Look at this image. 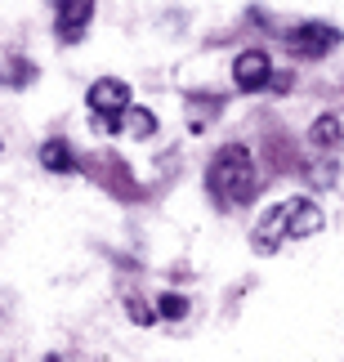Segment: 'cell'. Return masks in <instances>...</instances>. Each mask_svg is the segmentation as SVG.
Segmentation results:
<instances>
[{
	"label": "cell",
	"mask_w": 344,
	"mask_h": 362,
	"mask_svg": "<svg viewBox=\"0 0 344 362\" xmlns=\"http://www.w3.org/2000/svg\"><path fill=\"white\" fill-rule=\"evenodd\" d=\"M286 54H295V59H326L336 45H340V32L326 23H304L295 27V32H286Z\"/></svg>",
	"instance_id": "277c9868"
},
{
	"label": "cell",
	"mask_w": 344,
	"mask_h": 362,
	"mask_svg": "<svg viewBox=\"0 0 344 362\" xmlns=\"http://www.w3.org/2000/svg\"><path fill=\"white\" fill-rule=\"evenodd\" d=\"M85 103H90V112H94V125H99L103 134H117L121 130V112H126L134 99H130V86H126V81L103 76V81H94V86H90Z\"/></svg>",
	"instance_id": "7a4b0ae2"
},
{
	"label": "cell",
	"mask_w": 344,
	"mask_h": 362,
	"mask_svg": "<svg viewBox=\"0 0 344 362\" xmlns=\"http://www.w3.org/2000/svg\"><path fill=\"white\" fill-rule=\"evenodd\" d=\"M94 18V0H63L59 5V36L63 40H81Z\"/></svg>",
	"instance_id": "8992f818"
},
{
	"label": "cell",
	"mask_w": 344,
	"mask_h": 362,
	"mask_svg": "<svg viewBox=\"0 0 344 362\" xmlns=\"http://www.w3.org/2000/svg\"><path fill=\"white\" fill-rule=\"evenodd\" d=\"M291 215H295V197L268 206V211L259 215V224L251 228V246L259 250V255H273L282 242H295V238H291Z\"/></svg>",
	"instance_id": "3957f363"
},
{
	"label": "cell",
	"mask_w": 344,
	"mask_h": 362,
	"mask_svg": "<svg viewBox=\"0 0 344 362\" xmlns=\"http://www.w3.org/2000/svg\"><path fill=\"white\" fill-rule=\"evenodd\" d=\"M0 148H5V144H0Z\"/></svg>",
	"instance_id": "7c38bea8"
},
{
	"label": "cell",
	"mask_w": 344,
	"mask_h": 362,
	"mask_svg": "<svg viewBox=\"0 0 344 362\" xmlns=\"http://www.w3.org/2000/svg\"><path fill=\"white\" fill-rule=\"evenodd\" d=\"M309 139H313V148H336V144H340V121H336V117H322V121H313Z\"/></svg>",
	"instance_id": "9c48e42d"
},
{
	"label": "cell",
	"mask_w": 344,
	"mask_h": 362,
	"mask_svg": "<svg viewBox=\"0 0 344 362\" xmlns=\"http://www.w3.org/2000/svg\"><path fill=\"white\" fill-rule=\"evenodd\" d=\"M206 184H210V192L224 206H251L259 197V170L242 144H224L215 152L210 170H206Z\"/></svg>",
	"instance_id": "6da1fadb"
},
{
	"label": "cell",
	"mask_w": 344,
	"mask_h": 362,
	"mask_svg": "<svg viewBox=\"0 0 344 362\" xmlns=\"http://www.w3.org/2000/svg\"><path fill=\"white\" fill-rule=\"evenodd\" d=\"M232 81H237L242 94L268 90V86H273V63H268V54H264V49H246V54H237V63H232Z\"/></svg>",
	"instance_id": "5b68a950"
},
{
	"label": "cell",
	"mask_w": 344,
	"mask_h": 362,
	"mask_svg": "<svg viewBox=\"0 0 344 362\" xmlns=\"http://www.w3.org/2000/svg\"><path fill=\"white\" fill-rule=\"evenodd\" d=\"M121 130H130L134 139H148V134H157V117L148 112V107H126V112H121Z\"/></svg>",
	"instance_id": "ba28073f"
},
{
	"label": "cell",
	"mask_w": 344,
	"mask_h": 362,
	"mask_svg": "<svg viewBox=\"0 0 344 362\" xmlns=\"http://www.w3.org/2000/svg\"><path fill=\"white\" fill-rule=\"evenodd\" d=\"M40 165L54 175H72L76 170V157H72V148L63 144V139H49L45 148H40Z\"/></svg>",
	"instance_id": "52a82bcc"
},
{
	"label": "cell",
	"mask_w": 344,
	"mask_h": 362,
	"mask_svg": "<svg viewBox=\"0 0 344 362\" xmlns=\"http://www.w3.org/2000/svg\"><path fill=\"white\" fill-rule=\"evenodd\" d=\"M184 313H188L184 296H161V317H184Z\"/></svg>",
	"instance_id": "30bf717a"
},
{
	"label": "cell",
	"mask_w": 344,
	"mask_h": 362,
	"mask_svg": "<svg viewBox=\"0 0 344 362\" xmlns=\"http://www.w3.org/2000/svg\"><path fill=\"white\" fill-rule=\"evenodd\" d=\"M0 81H5V72H0Z\"/></svg>",
	"instance_id": "8fae6325"
}]
</instances>
